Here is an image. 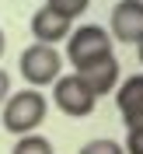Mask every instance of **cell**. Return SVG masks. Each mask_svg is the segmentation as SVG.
<instances>
[{"mask_svg":"<svg viewBox=\"0 0 143 154\" xmlns=\"http://www.w3.org/2000/svg\"><path fill=\"white\" fill-rule=\"evenodd\" d=\"M4 116H0V123L4 130L14 137H25V133H35L38 126L46 123L49 116V98L38 91V88H21V91H10L7 102H4Z\"/></svg>","mask_w":143,"mask_h":154,"instance_id":"obj_1","label":"cell"},{"mask_svg":"<svg viewBox=\"0 0 143 154\" xmlns=\"http://www.w3.org/2000/svg\"><path fill=\"white\" fill-rule=\"evenodd\" d=\"M105 56H112V35H108V28H101V25H80V28H73L67 35L63 60H70L73 70L87 67L94 60H105Z\"/></svg>","mask_w":143,"mask_h":154,"instance_id":"obj_2","label":"cell"},{"mask_svg":"<svg viewBox=\"0 0 143 154\" xmlns=\"http://www.w3.org/2000/svg\"><path fill=\"white\" fill-rule=\"evenodd\" d=\"M18 70L25 77V84L28 88H42L52 84L59 74H63V56H59L56 46H42V42H31L25 53L18 56Z\"/></svg>","mask_w":143,"mask_h":154,"instance_id":"obj_3","label":"cell"},{"mask_svg":"<svg viewBox=\"0 0 143 154\" xmlns=\"http://www.w3.org/2000/svg\"><path fill=\"white\" fill-rule=\"evenodd\" d=\"M52 105L63 116H70V119H84V116L94 112L98 98L91 95V88H87L77 74H59L56 81H52Z\"/></svg>","mask_w":143,"mask_h":154,"instance_id":"obj_4","label":"cell"},{"mask_svg":"<svg viewBox=\"0 0 143 154\" xmlns=\"http://www.w3.org/2000/svg\"><path fill=\"white\" fill-rule=\"evenodd\" d=\"M108 35L122 46H136L143 38V0H119L108 18Z\"/></svg>","mask_w":143,"mask_h":154,"instance_id":"obj_5","label":"cell"},{"mask_svg":"<svg viewBox=\"0 0 143 154\" xmlns=\"http://www.w3.org/2000/svg\"><path fill=\"white\" fill-rule=\"evenodd\" d=\"M115 105H119L126 130H143V74L126 77L115 88Z\"/></svg>","mask_w":143,"mask_h":154,"instance_id":"obj_6","label":"cell"},{"mask_svg":"<svg viewBox=\"0 0 143 154\" xmlns=\"http://www.w3.org/2000/svg\"><path fill=\"white\" fill-rule=\"evenodd\" d=\"M73 74L91 88L94 98H101V95H112L115 88H119V74H122V70H119V60L115 56H105V60H94V63L73 70Z\"/></svg>","mask_w":143,"mask_h":154,"instance_id":"obj_7","label":"cell"},{"mask_svg":"<svg viewBox=\"0 0 143 154\" xmlns=\"http://www.w3.org/2000/svg\"><path fill=\"white\" fill-rule=\"evenodd\" d=\"M73 32L67 18H59L56 11H49L46 4L31 14V38L42 42V46H59V42H67V35Z\"/></svg>","mask_w":143,"mask_h":154,"instance_id":"obj_8","label":"cell"},{"mask_svg":"<svg viewBox=\"0 0 143 154\" xmlns=\"http://www.w3.org/2000/svg\"><path fill=\"white\" fill-rule=\"evenodd\" d=\"M10 154H56V151H52V144H49V137L25 133V137H18V144H14Z\"/></svg>","mask_w":143,"mask_h":154,"instance_id":"obj_9","label":"cell"},{"mask_svg":"<svg viewBox=\"0 0 143 154\" xmlns=\"http://www.w3.org/2000/svg\"><path fill=\"white\" fill-rule=\"evenodd\" d=\"M49 11H56L59 18H67L70 25H73L80 14H87V7H91V0H46Z\"/></svg>","mask_w":143,"mask_h":154,"instance_id":"obj_10","label":"cell"},{"mask_svg":"<svg viewBox=\"0 0 143 154\" xmlns=\"http://www.w3.org/2000/svg\"><path fill=\"white\" fill-rule=\"evenodd\" d=\"M77 154H126L119 140H108V137H98V140H87Z\"/></svg>","mask_w":143,"mask_h":154,"instance_id":"obj_11","label":"cell"},{"mask_svg":"<svg viewBox=\"0 0 143 154\" xmlns=\"http://www.w3.org/2000/svg\"><path fill=\"white\" fill-rule=\"evenodd\" d=\"M122 151H126V154H143V130H126Z\"/></svg>","mask_w":143,"mask_h":154,"instance_id":"obj_12","label":"cell"},{"mask_svg":"<svg viewBox=\"0 0 143 154\" xmlns=\"http://www.w3.org/2000/svg\"><path fill=\"white\" fill-rule=\"evenodd\" d=\"M7 95H10V74L4 67H0V105L7 102Z\"/></svg>","mask_w":143,"mask_h":154,"instance_id":"obj_13","label":"cell"},{"mask_svg":"<svg viewBox=\"0 0 143 154\" xmlns=\"http://www.w3.org/2000/svg\"><path fill=\"white\" fill-rule=\"evenodd\" d=\"M4 49H7V35H4V28H0V56H4Z\"/></svg>","mask_w":143,"mask_h":154,"instance_id":"obj_14","label":"cell"},{"mask_svg":"<svg viewBox=\"0 0 143 154\" xmlns=\"http://www.w3.org/2000/svg\"><path fill=\"white\" fill-rule=\"evenodd\" d=\"M136 56H140V63H143V38L136 42Z\"/></svg>","mask_w":143,"mask_h":154,"instance_id":"obj_15","label":"cell"}]
</instances>
